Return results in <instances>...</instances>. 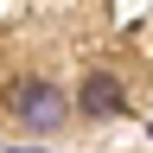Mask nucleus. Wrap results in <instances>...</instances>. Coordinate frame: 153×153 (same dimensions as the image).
I'll list each match as a JSON object with an SVG mask.
<instances>
[{"instance_id": "2", "label": "nucleus", "mask_w": 153, "mask_h": 153, "mask_svg": "<svg viewBox=\"0 0 153 153\" xmlns=\"http://www.w3.org/2000/svg\"><path fill=\"white\" fill-rule=\"evenodd\" d=\"M76 102H83L89 115H115V108H121V83H115V76H108V70H96V76H89V83H83V89H76Z\"/></svg>"}, {"instance_id": "1", "label": "nucleus", "mask_w": 153, "mask_h": 153, "mask_svg": "<svg viewBox=\"0 0 153 153\" xmlns=\"http://www.w3.org/2000/svg\"><path fill=\"white\" fill-rule=\"evenodd\" d=\"M13 108L26 115V128H38V134L64 121V96H57L51 83H13Z\"/></svg>"}]
</instances>
